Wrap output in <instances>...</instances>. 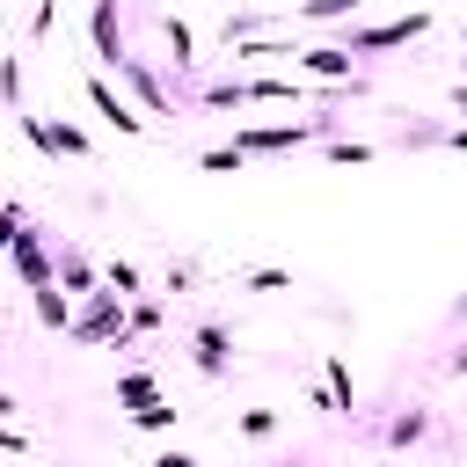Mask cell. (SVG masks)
<instances>
[{"instance_id": "6da1fadb", "label": "cell", "mask_w": 467, "mask_h": 467, "mask_svg": "<svg viewBox=\"0 0 467 467\" xmlns=\"http://www.w3.org/2000/svg\"><path fill=\"white\" fill-rule=\"evenodd\" d=\"M7 270H15L29 292H51V285H58V234H44V226H22V234L7 241Z\"/></svg>"}, {"instance_id": "7a4b0ae2", "label": "cell", "mask_w": 467, "mask_h": 467, "mask_svg": "<svg viewBox=\"0 0 467 467\" xmlns=\"http://www.w3.org/2000/svg\"><path fill=\"white\" fill-rule=\"evenodd\" d=\"M431 29V7H409V15H394V22H372V29H350L343 36V51L350 58H372V51H394V44H416Z\"/></svg>"}, {"instance_id": "3957f363", "label": "cell", "mask_w": 467, "mask_h": 467, "mask_svg": "<svg viewBox=\"0 0 467 467\" xmlns=\"http://www.w3.org/2000/svg\"><path fill=\"white\" fill-rule=\"evenodd\" d=\"M88 102H95V117H102L109 131H124V139H146V131H153V117H146V109H131L102 73H88Z\"/></svg>"}, {"instance_id": "277c9868", "label": "cell", "mask_w": 467, "mask_h": 467, "mask_svg": "<svg viewBox=\"0 0 467 467\" xmlns=\"http://www.w3.org/2000/svg\"><path fill=\"white\" fill-rule=\"evenodd\" d=\"M22 131H29L36 153H51V161H58V153H66V161H88V153H95V139H88L80 124H51V117H29V109H22Z\"/></svg>"}, {"instance_id": "5b68a950", "label": "cell", "mask_w": 467, "mask_h": 467, "mask_svg": "<svg viewBox=\"0 0 467 467\" xmlns=\"http://www.w3.org/2000/svg\"><path fill=\"white\" fill-rule=\"evenodd\" d=\"M117 80L139 95V109H146V117H175V95L161 88V73H153L146 58H124V66H117Z\"/></svg>"}, {"instance_id": "8992f818", "label": "cell", "mask_w": 467, "mask_h": 467, "mask_svg": "<svg viewBox=\"0 0 467 467\" xmlns=\"http://www.w3.org/2000/svg\"><path fill=\"white\" fill-rule=\"evenodd\" d=\"M299 73H314V80L343 88V80H358V58H350L343 44H306V51H299Z\"/></svg>"}, {"instance_id": "52a82bcc", "label": "cell", "mask_w": 467, "mask_h": 467, "mask_svg": "<svg viewBox=\"0 0 467 467\" xmlns=\"http://www.w3.org/2000/svg\"><path fill=\"white\" fill-rule=\"evenodd\" d=\"M190 343H197L190 358H197V372H204V379H219V372L234 365V336H226L219 321H197V336H190Z\"/></svg>"}, {"instance_id": "ba28073f", "label": "cell", "mask_w": 467, "mask_h": 467, "mask_svg": "<svg viewBox=\"0 0 467 467\" xmlns=\"http://www.w3.org/2000/svg\"><path fill=\"white\" fill-rule=\"evenodd\" d=\"M58 292H80V299H88V292H102V270H95L73 241H58Z\"/></svg>"}, {"instance_id": "9c48e42d", "label": "cell", "mask_w": 467, "mask_h": 467, "mask_svg": "<svg viewBox=\"0 0 467 467\" xmlns=\"http://www.w3.org/2000/svg\"><path fill=\"white\" fill-rule=\"evenodd\" d=\"M161 36H168V58H175V80H190V73H197V36H190V22H182V15H161Z\"/></svg>"}, {"instance_id": "30bf717a", "label": "cell", "mask_w": 467, "mask_h": 467, "mask_svg": "<svg viewBox=\"0 0 467 467\" xmlns=\"http://www.w3.org/2000/svg\"><path fill=\"white\" fill-rule=\"evenodd\" d=\"M117 401L139 416V409H153V401H168V394H161V379H153V372H117Z\"/></svg>"}, {"instance_id": "8fae6325", "label": "cell", "mask_w": 467, "mask_h": 467, "mask_svg": "<svg viewBox=\"0 0 467 467\" xmlns=\"http://www.w3.org/2000/svg\"><path fill=\"white\" fill-rule=\"evenodd\" d=\"M102 285H109L117 299H139V292H146V277H139V263H124V255H109V263H102Z\"/></svg>"}, {"instance_id": "7c38bea8", "label": "cell", "mask_w": 467, "mask_h": 467, "mask_svg": "<svg viewBox=\"0 0 467 467\" xmlns=\"http://www.w3.org/2000/svg\"><path fill=\"white\" fill-rule=\"evenodd\" d=\"M321 387H328V401H336V409H350V401H358V387H350V365H343L336 350L321 358Z\"/></svg>"}, {"instance_id": "4fadbf2b", "label": "cell", "mask_w": 467, "mask_h": 467, "mask_svg": "<svg viewBox=\"0 0 467 467\" xmlns=\"http://www.w3.org/2000/svg\"><path fill=\"white\" fill-rule=\"evenodd\" d=\"M358 7H365V0H299L292 22H350Z\"/></svg>"}, {"instance_id": "5bb4252c", "label": "cell", "mask_w": 467, "mask_h": 467, "mask_svg": "<svg viewBox=\"0 0 467 467\" xmlns=\"http://www.w3.org/2000/svg\"><path fill=\"white\" fill-rule=\"evenodd\" d=\"M416 438H431V409H401L387 423V445H416Z\"/></svg>"}, {"instance_id": "9a60e30c", "label": "cell", "mask_w": 467, "mask_h": 467, "mask_svg": "<svg viewBox=\"0 0 467 467\" xmlns=\"http://www.w3.org/2000/svg\"><path fill=\"white\" fill-rule=\"evenodd\" d=\"M36 321H44V328H73V299H66L58 285H51V292H36Z\"/></svg>"}, {"instance_id": "2e32d148", "label": "cell", "mask_w": 467, "mask_h": 467, "mask_svg": "<svg viewBox=\"0 0 467 467\" xmlns=\"http://www.w3.org/2000/svg\"><path fill=\"white\" fill-rule=\"evenodd\" d=\"M0 102L22 117V58H7V51H0Z\"/></svg>"}, {"instance_id": "e0dca14e", "label": "cell", "mask_w": 467, "mask_h": 467, "mask_svg": "<svg viewBox=\"0 0 467 467\" xmlns=\"http://www.w3.org/2000/svg\"><path fill=\"white\" fill-rule=\"evenodd\" d=\"M197 161H204L212 175H241V161H248V153H241V146H204Z\"/></svg>"}, {"instance_id": "ac0fdd59", "label": "cell", "mask_w": 467, "mask_h": 467, "mask_svg": "<svg viewBox=\"0 0 467 467\" xmlns=\"http://www.w3.org/2000/svg\"><path fill=\"white\" fill-rule=\"evenodd\" d=\"M124 328H131V336L161 328V299H131V306H124Z\"/></svg>"}, {"instance_id": "d6986e66", "label": "cell", "mask_w": 467, "mask_h": 467, "mask_svg": "<svg viewBox=\"0 0 467 467\" xmlns=\"http://www.w3.org/2000/svg\"><path fill=\"white\" fill-rule=\"evenodd\" d=\"M234 431H241V438H270V431H277V409H241Z\"/></svg>"}, {"instance_id": "ffe728a7", "label": "cell", "mask_w": 467, "mask_h": 467, "mask_svg": "<svg viewBox=\"0 0 467 467\" xmlns=\"http://www.w3.org/2000/svg\"><path fill=\"white\" fill-rule=\"evenodd\" d=\"M175 416H182L175 401H153V409H139L131 423H139V431H175Z\"/></svg>"}, {"instance_id": "44dd1931", "label": "cell", "mask_w": 467, "mask_h": 467, "mask_svg": "<svg viewBox=\"0 0 467 467\" xmlns=\"http://www.w3.org/2000/svg\"><path fill=\"white\" fill-rule=\"evenodd\" d=\"M379 146H365V139H328V161H372Z\"/></svg>"}, {"instance_id": "7402d4cb", "label": "cell", "mask_w": 467, "mask_h": 467, "mask_svg": "<svg viewBox=\"0 0 467 467\" xmlns=\"http://www.w3.org/2000/svg\"><path fill=\"white\" fill-rule=\"evenodd\" d=\"M197 277H204V270H197V263H168V277H161V292H190V285H197Z\"/></svg>"}, {"instance_id": "603a6c76", "label": "cell", "mask_w": 467, "mask_h": 467, "mask_svg": "<svg viewBox=\"0 0 467 467\" xmlns=\"http://www.w3.org/2000/svg\"><path fill=\"white\" fill-rule=\"evenodd\" d=\"M241 285H248V292H285V285H292V270H248Z\"/></svg>"}, {"instance_id": "cb8c5ba5", "label": "cell", "mask_w": 467, "mask_h": 467, "mask_svg": "<svg viewBox=\"0 0 467 467\" xmlns=\"http://www.w3.org/2000/svg\"><path fill=\"white\" fill-rule=\"evenodd\" d=\"M22 226H29V212H22V204H0V241H15Z\"/></svg>"}, {"instance_id": "d4e9b609", "label": "cell", "mask_w": 467, "mask_h": 467, "mask_svg": "<svg viewBox=\"0 0 467 467\" xmlns=\"http://www.w3.org/2000/svg\"><path fill=\"white\" fill-rule=\"evenodd\" d=\"M0 452H29V438H22L15 423H0Z\"/></svg>"}, {"instance_id": "484cf974", "label": "cell", "mask_w": 467, "mask_h": 467, "mask_svg": "<svg viewBox=\"0 0 467 467\" xmlns=\"http://www.w3.org/2000/svg\"><path fill=\"white\" fill-rule=\"evenodd\" d=\"M15 416H22V401H15L7 387H0V423H15Z\"/></svg>"}, {"instance_id": "4316f807", "label": "cell", "mask_w": 467, "mask_h": 467, "mask_svg": "<svg viewBox=\"0 0 467 467\" xmlns=\"http://www.w3.org/2000/svg\"><path fill=\"white\" fill-rule=\"evenodd\" d=\"M445 372H452V379H467V350H452V358H445Z\"/></svg>"}, {"instance_id": "83f0119b", "label": "cell", "mask_w": 467, "mask_h": 467, "mask_svg": "<svg viewBox=\"0 0 467 467\" xmlns=\"http://www.w3.org/2000/svg\"><path fill=\"white\" fill-rule=\"evenodd\" d=\"M153 467H197V460H190V452H161Z\"/></svg>"}, {"instance_id": "f1b7e54d", "label": "cell", "mask_w": 467, "mask_h": 467, "mask_svg": "<svg viewBox=\"0 0 467 467\" xmlns=\"http://www.w3.org/2000/svg\"><path fill=\"white\" fill-rule=\"evenodd\" d=\"M445 146H467V124H452V131H445Z\"/></svg>"}, {"instance_id": "f546056e", "label": "cell", "mask_w": 467, "mask_h": 467, "mask_svg": "<svg viewBox=\"0 0 467 467\" xmlns=\"http://www.w3.org/2000/svg\"><path fill=\"white\" fill-rule=\"evenodd\" d=\"M452 109H460V117H467V80H460V88H452Z\"/></svg>"}, {"instance_id": "4dcf8cb0", "label": "cell", "mask_w": 467, "mask_h": 467, "mask_svg": "<svg viewBox=\"0 0 467 467\" xmlns=\"http://www.w3.org/2000/svg\"><path fill=\"white\" fill-rule=\"evenodd\" d=\"M0 263H7V241H0Z\"/></svg>"}, {"instance_id": "1f68e13d", "label": "cell", "mask_w": 467, "mask_h": 467, "mask_svg": "<svg viewBox=\"0 0 467 467\" xmlns=\"http://www.w3.org/2000/svg\"><path fill=\"white\" fill-rule=\"evenodd\" d=\"M460 321H467V299H460Z\"/></svg>"}]
</instances>
